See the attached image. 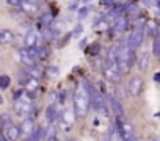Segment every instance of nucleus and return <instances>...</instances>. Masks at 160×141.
<instances>
[{
    "mask_svg": "<svg viewBox=\"0 0 160 141\" xmlns=\"http://www.w3.org/2000/svg\"><path fill=\"white\" fill-rule=\"evenodd\" d=\"M85 85V88H87V91H88V97H90V104H91V107L94 108V111H98L99 114H102V116H108V105H107V102H105V97H104V94H101L99 91H98V88L94 86V85H91L90 82H85L83 83Z\"/></svg>",
    "mask_w": 160,
    "mask_h": 141,
    "instance_id": "obj_1",
    "label": "nucleus"
},
{
    "mask_svg": "<svg viewBox=\"0 0 160 141\" xmlns=\"http://www.w3.org/2000/svg\"><path fill=\"white\" fill-rule=\"evenodd\" d=\"M72 104H74V111L78 118H85L91 104H90V97H88V91L85 88V85L78 86L74 93V97H72Z\"/></svg>",
    "mask_w": 160,
    "mask_h": 141,
    "instance_id": "obj_2",
    "label": "nucleus"
},
{
    "mask_svg": "<svg viewBox=\"0 0 160 141\" xmlns=\"http://www.w3.org/2000/svg\"><path fill=\"white\" fill-rule=\"evenodd\" d=\"M143 38H144V27L143 25H138L137 28L132 30L129 39H127V44H129V49L137 52V49H140L141 42H143Z\"/></svg>",
    "mask_w": 160,
    "mask_h": 141,
    "instance_id": "obj_3",
    "label": "nucleus"
},
{
    "mask_svg": "<svg viewBox=\"0 0 160 141\" xmlns=\"http://www.w3.org/2000/svg\"><path fill=\"white\" fill-rule=\"evenodd\" d=\"M116 127H118L116 130H118L121 138L130 139V138L135 136V129H133V125L129 121H124L122 118H116Z\"/></svg>",
    "mask_w": 160,
    "mask_h": 141,
    "instance_id": "obj_4",
    "label": "nucleus"
},
{
    "mask_svg": "<svg viewBox=\"0 0 160 141\" xmlns=\"http://www.w3.org/2000/svg\"><path fill=\"white\" fill-rule=\"evenodd\" d=\"M14 111L18 116H22V118H32L35 108H33V104L30 100H24V99H18L16 104H14Z\"/></svg>",
    "mask_w": 160,
    "mask_h": 141,
    "instance_id": "obj_5",
    "label": "nucleus"
},
{
    "mask_svg": "<svg viewBox=\"0 0 160 141\" xmlns=\"http://www.w3.org/2000/svg\"><path fill=\"white\" fill-rule=\"evenodd\" d=\"M104 97H105V102H107L108 108L115 113V116H116V118H122V116H124V108H122L121 100H119L116 96H112V94H105Z\"/></svg>",
    "mask_w": 160,
    "mask_h": 141,
    "instance_id": "obj_6",
    "label": "nucleus"
},
{
    "mask_svg": "<svg viewBox=\"0 0 160 141\" xmlns=\"http://www.w3.org/2000/svg\"><path fill=\"white\" fill-rule=\"evenodd\" d=\"M24 41H25V46H27V47H41V42H42L44 39L41 38V33H38L35 28H30V30L25 33Z\"/></svg>",
    "mask_w": 160,
    "mask_h": 141,
    "instance_id": "obj_7",
    "label": "nucleus"
},
{
    "mask_svg": "<svg viewBox=\"0 0 160 141\" xmlns=\"http://www.w3.org/2000/svg\"><path fill=\"white\" fill-rule=\"evenodd\" d=\"M143 88H144V82H143L141 77H137V75H135V77H132V79L129 80L127 91H129L130 96H133V97L140 96V94L143 93Z\"/></svg>",
    "mask_w": 160,
    "mask_h": 141,
    "instance_id": "obj_8",
    "label": "nucleus"
},
{
    "mask_svg": "<svg viewBox=\"0 0 160 141\" xmlns=\"http://www.w3.org/2000/svg\"><path fill=\"white\" fill-rule=\"evenodd\" d=\"M60 116H61V111L58 110V105L57 104H49V107L46 108V119L52 124L57 119H60Z\"/></svg>",
    "mask_w": 160,
    "mask_h": 141,
    "instance_id": "obj_9",
    "label": "nucleus"
},
{
    "mask_svg": "<svg viewBox=\"0 0 160 141\" xmlns=\"http://www.w3.org/2000/svg\"><path fill=\"white\" fill-rule=\"evenodd\" d=\"M19 127H21V132H22V135H25V136H30V135L35 132V129H36L33 118H24Z\"/></svg>",
    "mask_w": 160,
    "mask_h": 141,
    "instance_id": "obj_10",
    "label": "nucleus"
},
{
    "mask_svg": "<svg viewBox=\"0 0 160 141\" xmlns=\"http://www.w3.org/2000/svg\"><path fill=\"white\" fill-rule=\"evenodd\" d=\"M127 27H129V17H127V14H122V16H119V17L115 21V24H113V32H115V33H122V32L127 30Z\"/></svg>",
    "mask_w": 160,
    "mask_h": 141,
    "instance_id": "obj_11",
    "label": "nucleus"
},
{
    "mask_svg": "<svg viewBox=\"0 0 160 141\" xmlns=\"http://www.w3.org/2000/svg\"><path fill=\"white\" fill-rule=\"evenodd\" d=\"M19 58L22 61V64L28 69V67H33L36 66V61L32 58V55L28 53V49H19Z\"/></svg>",
    "mask_w": 160,
    "mask_h": 141,
    "instance_id": "obj_12",
    "label": "nucleus"
},
{
    "mask_svg": "<svg viewBox=\"0 0 160 141\" xmlns=\"http://www.w3.org/2000/svg\"><path fill=\"white\" fill-rule=\"evenodd\" d=\"M21 135H22L21 127H18V125H14V124H10V125L5 129V136H7L10 141H18Z\"/></svg>",
    "mask_w": 160,
    "mask_h": 141,
    "instance_id": "obj_13",
    "label": "nucleus"
},
{
    "mask_svg": "<svg viewBox=\"0 0 160 141\" xmlns=\"http://www.w3.org/2000/svg\"><path fill=\"white\" fill-rule=\"evenodd\" d=\"M149 63H151V56H149V52H143L138 60H137V66L140 69V72H146L148 67H149Z\"/></svg>",
    "mask_w": 160,
    "mask_h": 141,
    "instance_id": "obj_14",
    "label": "nucleus"
},
{
    "mask_svg": "<svg viewBox=\"0 0 160 141\" xmlns=\"http://www.w3.org/2000/svg\"><path fill=\"white\" fill-rule=\"evenodd\" d=\"M14 41V33L8 28H3V30H0V44L2 46H8Z\"/></svg>",
    "mask_w": 160,
    "mask_h": 141,
    "instance_id": "obj_15",
    "label": "nucleus"
},
{
    "mask_svg": "<svg viewBox=\"0 0 160 141\" xmlns=\"http://www.w3.org/2000/svg\"><path fill=\"white\" fill-rule=\"evenodd\" d=\"M41 38H42L46 42L52 41V39L55 38V32H53V28H50V27H44V28H41Z\"/></svg>",
    "mask_w": 160,
    "mask_h": 141,
    "instance_id": "obj_16",
    "label": "nucleus"
},
{
    "mask_svg": "<svg viewBox=\"0 0 160 141\" xmlns=\"http://www.w3.org/2000/svg\"><path fill=\"white\" fill-rule=\"evenodd\" d=\"M42 133H44V129H42V127H36V129H35V132H33L30 136H27V139H25V141H41Z\"/></svg>",
    "mask_w": 160,
    "mask_h": 141,
    "instance_id": "obj_17",
    "label": "nucleus"
},
{
    "mask_svg": "<svg viewBox=\"0 0 160 141\" xmlns=\"http://www.w3.org/2000/svg\"><path fill=\"white\" fill-rule=\"evenodd\" d=\"M146 33H148V36H154L155 38V35H157V32H158V27L155 25V22L154 21H149L148 24H146Z\"/></svg>",
    "mask_w": 160,
    "mask_h": 141,
    "instance_id": "obj_18",
    "label": "nucleus"
},
{
    "mask_svg": "<svg viewBox=\"0 0 160 141\" xmlns=\"http://www.w3.org/2000/svg\"><path fill=\"white\" fill-rule=\"evenodd\" d=\"M22 10L25 11V14H33V13H36V10H38V5L28 3V2H25V0H24V3H22Z\"/></svg>",
    "mask_w": 160,
    "mask_h": 141,
    "instance_id": "obj_19",
    "label": "nucleus"
},
{
    "mask_svg": "<svg viewBox=\"0 0 160 141\" xmlns=\"http://www.w3.org/2000/svg\"><path fill=\"white\" fill-rule=\"evenodd\" d=\"M87 52H88L90 55H98V53L101 52V44H99V42H93V44H90L88 49H87Z\"/></svg>",
    "mask_w": 160,
    "mask_h": 141,
    "instance_id": "obj_20",
    "label": "nucleus"
},
{
    "mask_svg": "<svg viewBox=\"0 0 160 141\" xmlns=\"http://www.w3.org/2000/svg\"><path fill=\"white\" fill-rule=\"evenodd\" d=\"M137 55H135V52L133 50H130V53H129V58H127V70L129 69H132L135 64H137Z\"/></svg>",
    "mask_w": 160,
    "mask_h": 141,
    "instance_id": "obj_21",
    "label": "nucleus"
},
{
    "mask_svg": "<svg viewBox=\"0 0 160 141\" xmlns=\"http://www.w3.org/2000/svg\"><path fill=\"white\" fill-rule=\"evenodd\" d=\"M152 53L154 55H160V36L158 35H155V38H154V44H152Z\"/></svg>",
    "mask_w": 160,
    "mask_h": 141,
    "instance_id": "obj_22",
    "label": "nucleus"
},
{
    "mask_svg": "<svg viewBox=\"0 0 160 141\" xmlns=\"http://www.w3.org/2000/svg\"><path fill=\"white\" fill-rule=\"evenodd\" d=\"M10 83H11V79L8 75H0V90L10 88Z\"/></svg>",
    "mask_w": 160,
    "mask_h": 141,
    "instance_id": "obj_23",
    "label": "nucleus"
},
{
    "mask_svg": "<svg viewBox=\"0 0 160 141\" xmlns=\"http://www.w3.org/2000/svg\"><path fill=\"white\" fill-rule=\"evenodd\" d=\"M52 21H53V17H52V14H49V13H46V14L41 16V22H42L44 27H49V25L52 24Z\"/></svg>",
    "mask_w": 160,
    "mask_h": 141,
    "instance_id": "obj_24",
    "label": "nucleus"
},
{
    "mask_svg": "<svg viewBox=\"0 0 160 141\" xmlns=\"http://www.w3.org/2000/svg\"><path fill=\"white\" fill-rule=\"evenodd\" d=\"M113 135H115V125H110L108 127V132L104 135V141H112Z\"/></svg>",
    "mask_w": 160,
    "mask_h": 141,
    "instance_id": "obj_25",
    "label": "nucleus"
},
{
    "mask_svg": "<svg viewBox=\"0 0 160 141\" xmlns=\"http://www.w3.org/2000/svg\"><path fill=\"white\" fill-rule=\"evenodd\" d=\"M7 3L13 8H22V3H24V0H7Z\"/></svg>",
    "mask_w": 160,
    "mask_h": 141,
    "instance_id": "obj_26",
    "label": "nucleus"
},
{
    "mask_svg": "<svg viewBox=\"0 0 160 141\" xmlns=\"http://www.w3.org/2000/svg\"><path fill=\"white\" fill-rule=\"evenodd\" d=\"M88 14H90V8H88V7H83V8L78 10V17H80V19H85Z\"/></svg>",
    "mask_w": 160,
    "mask_h": 141,
    "instance_id": "obj_27",
    "label": "nucleus"
},
{
    "mask_svg": "<svg viewBox=\"0 0 160 141\" xmlns=\"http://www.w3.org/2000/svg\"><path fill=\"white\" fill-rule=\"evenodd\" d=\"M101 2L104 5H113V7H116V5H121L122 0H101Z\"/></svg>",
    "mask_w": 160,
    "mask_h": 141,
    "instance_id": "obj_28",
    "label": "nucleus"
},
{
    "mask_svg": "<svg viewBox=\"0 0 160 141\" xmlns=\"http://www.w3.org/2000/svg\"><path fill=\"white\" fill-rule=\"evenodd\" d=\"M82 32H83V27H82V25H77V27H75V30L72 32V36H78Z\"/></svg>",
    "mask_w": 160,
    "mask_h": 141,
    "instance_id": "obj_29",
    "label": "nucleus"
},
{
    "mask_svg": "<svg viewBox=\"0 0 160 141\" xmlns=\"http://www.w3.org/2000/svg\"><path fill=\"white\" fill-rule=\"evenodd\" d=\"M5 132V122H3V116L0 114V135Z\"/></svg>",
    "mask_w": 160,
    "mask_h": 141,
    "instance_id": "obj_30",
    "label": "nucleus"
},
{
    "mask_svg": "<svg viewBox=\"0 0 160 141\" xmlns=\"http://www.w3.org/2000/svg\"><path fill=\"white\" fill-rule=\"evenodd\" d=\"M47 72H49V75H57L58 69H57L55 66H52V67H49V70H47Z\"/></svg>",
    "mask_w": 160,
    "mask_h": 141,
    "instance_id": "obj_31",
    "label": "nucleus"
},
{
    "mask_svg": "<svg viewBox=\"0 0 160 141\" xmlns=\"http://www.w3.org/2000/svg\"><path fill=\"white\" fill-rule=\"evenodd\" d=\"M154 82H157V83H160V72H157V74H154Z\"/></svg>",
    "mask_w": 160,
    "mask_h": 141,
    "instance_id": "obj_32",
    "label": "nucleus"
},
{
    "mask_svg": "<svg viewBox=\"0 0 160 141\" xmlns=\"http://www.w3.org/2000/svg\"><path fill=\"white\" fill-rule=\"evenodd\" d=\"M25 2H28V3H33V5H39V3H41V0H25Z\"/></svg>",
    "mask_w": 160,
    "mask_h": 141,
    "instance_id": "obj_33",
    "label": "nucleus"
},
{
    "mask_svg": "<svg viewBox=\"0 0 160 141\" xmlns=\"http://www.w3.org/2000/svg\"><path fill=\"white\" fill-rule=\"evenodd\" d=\"M0 141H10V139H8L5 135H0Z\"/></svg>",
    "mask_w": 160,
    "mask_h": 141,
    "instance_id": "obj_34",
    "label": "nucleus"
},
{
    "mask_svg": "<svg viewBox=\"0 0 160 141\" xmlns=\"http://www.w3.org/2000/svg\"><path fill=\"white\" fill-rule=\"evenodd\" d=\"M46 141H58V138L57 136H52V138H47Z\"/></svg>",
    "mask_w": 160,
    "mask_h": 141,
    "instance_id": "obj_35",
    "label": "nucleus"
},
{
    "mask_svg": "<svg viewBox=\"0 0 160 141\" xmlns=\"http://www.w3.org/2000/svg\"><path fill=\"white\" fill-rule=\"evenodd\" d=\"M69 10H77V5H75V3H74V5H71V7H69Z\"/></svg>",
    "mask_w": 160,
    "mask_h": 141,
    "instance_id": "obj_36",
    "label": "nucleus"
},
{
    "mask_svg": "<svg viewBox=\"0 0 160 141\" xmlns=\"http://www.w3.org/2000/svg\"><path fill=\"white\" fill-rule=\"evenodd\" d=\"M127 141H140V139H138V138H135V136H133V138H130V139H127Z\"/></svg>",
    "mask_w": 160,
    "mask_h": 141,
    "instance_id": "obj_37",
    "label": "nucleus"
},
{
    "mask_svg": "<svg viewBox=\"0 0 160 141\" xmlns=\"http://www.w3.org/2000/svg\"><path fill=\"white\" fill-rule=\"evenodd\" d=\"M0 105H3V97H2V94H0Z\"/></svg>",
    "mask_w": 160,
    "mask_h": 141,
    "instance_id": "obj_38",
    "label": "nucleus"
},
{
    "mask_svg": "<svg viewBox=\"0 0 160 141\" xmlns=\"http://www.w3.org/2000/svg\"><path fill=\"white\" fill-rule=\"evenodd\" d=\"M116 141H127V139H124V138H121V136H118V139Z\"/></svg>",
    "mask_w": 160,
    "mask_h": 141,
    "instance_id": "obj_39",
    "label": "nucleus"
},
{
    "mask_svg": "<svg viewBox=\"0 0 160 141\" xmlns=\"http://www.w3.org/2000/svg\"><path fill=\"white\" fill-rule=\"evenodd\" d=\"M82 2H83V3H90V2H91V0H82Z\"/></svg>",
    "mask_w": 160,
    "mask_h": 141,
    "instance_id": "obj_40",
    "label": "nucleus"
},
{
    "mask_svg": "<svg viewBox=\"0 0 160 141\" xmlns=\"http://www.w3.org/2000/svg\"><path fill=\"white\" fill-rule=\"evenodd\" d=\"M157 35H158V36H160V27H158V32H157Z\"/></svg>",
    "mask_w": 160,
    "mask_h": 141,
    "instance_id": "obj_41",
    "label": "nucleus"
},
{
    "mask_svg": "<svg viewBox=\"0 0 160 141\" xmlns=\"http://www.w3.org/2000/svg\"><path fill=\"white\" fill-rule=\"evenodd\" d=\"M155 116H157V118H160V113H157V114H155Z\"/></svg>",
    "mask_w": 160,
    "mask_h": 141,
    "instance_id": "obj_42",
    "label": "nucleus"
}]
</instances>
